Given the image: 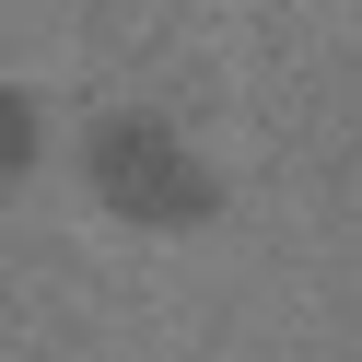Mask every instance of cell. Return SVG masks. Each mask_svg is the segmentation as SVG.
I'll list each match as a JSON object with an SVG mask.
<instances>
[{"label":"cell","mask_w":362,"mask_h":362,"mask_svg":"<svg viewBox=\"0 0 362 362\" xmlns=\"http://www.w3.org/2000/svg\"><path fill=\"white\" fill-rule=\"evenodd\" d=\"M82 175H94V199L117 222H152V234H199V222L222 211V175L199 164L164 117H105L94 141H82Z\"/></svg>","instance_id":"obj_1"},{"label":"cell","mask_w":362,"mask_h":362,"mask_svg":"<svg viewBox=\"0 0 362 362\" xmlns=\"http://www.w3.org/2000/svg\"><path fill=\"white\" fill-rule=\"evenodd\" d=\"M24 175H35V105L0 82V187H24Z\"/></svg>","instance_id":"obj_2"}]
</instances>
